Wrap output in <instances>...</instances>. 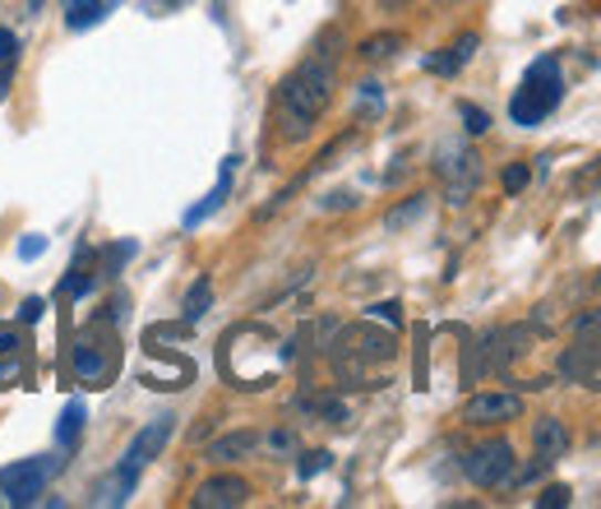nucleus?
<instances>
[{
  "label": "nucleus",
  "instance_id": "f257e3e1",
  "mask_svg": "<svg viewBox=\"0 0 601 509\" xmlns=\"http://www.w3.org/2000/svg\"><path fill=\"white\" fill-rule=\"evenodd\" d=\"M333 102V51H310V56L278 84V121L282 135L301 144L320 125Z\"/></svg>",
  "mask_w": 601,
  "mask_h": 509
},
{
  "label": "nucleus",
  "instance_id": "f03ea898",
  "mask_svg": "<svg viewBox=\"0 0 601 509\" xmlns=\"http://www.w3.org/2000/svg\"><path fill=\"white\" fill-rule=\"evenodd\" d=\"M287 362H292V347L269 324H237L218 347V366L237 389H269Z\"/></svg>",
  "mask_w": 601,
  "mask_h": 509
},
{
  "label": "nucleus",
  "instance_id": "7ed1b4c3",
  "mask_svg": "<svg viewBox=\"0 0 601 509\" xmlns=\"http://www.w3.org/2000/svg\"><path fill=\"white\" fill-rule=\"evenodd\" d=\"M329 356H333V371L343 385H371V371L394 366L398 343H394V329L361 320V324L338 329V339L329 343Z\"/></svg>",
  "mask_w": 601,
  "mask_h": 509
},
{
  "label": "nucleus",
  "instance_id": "20e7f679",
  "mask_svg": "<svg viewBox=\"0 0 601 509\" xmlns=\"http://www.w3.org/2000/svg\"><path fill=\"white\" fill-rule=\"evenodd\" d=\"M70 371L84 389H107L116 371H121V343L112 320H93L89 329H80V339L70 343Z\"/></svg>",
  "mask_w": 601,
  "mask_h": 509
},
{
  "label": "nucleus",
  "instance_id": "39448f33",
  "mask_svg": "<svg viewBox=\"0 0 601 509\" xmlns=\"http://www.w3.org/2000/svg\"><path fill=\"white\" fill-rule=\"evenodd\" d=\"M560 102H564V74H560V61H556V56H541V61L528 65L522 84L514 89V97H509V116H514V125H522V131H532V125H541L546 116L560 107Z\"/></svg>",
  "mask_w": 601,
  "mask_h": 509
},
{
  "label": "nucleus",
  "instance_id": "423d86ee",
  "mask_svg": "<svg viewBox=\"0 0 601 509\" xmlns=\"http://www.w3.org/2000/svg\"><path fill=\"white\" fill-rule=\"evenodd\" d=\"M61 468H65V449L33 454V458H19V464L0 468V505H14V509L38 505L51 487V477H61Z\"/></svg>",
  "mask_w": 601,
  "mask_h": 509
},
{
  "label": "nucleus",
  "instance_id": "0eeeda50",
  "mask_svg": "<svg viewBox=\"0 0 601 509\" xmlns=\"http://www.w3.org/2000/svg\"><path fill=\"white\" fill-rule=\"evenodd\" d=\"M518 458H514V445L509 440H481V445H473L463 454V477L473 481V487H481V491H495V487H509V481L518 477Z\"/></svg>",
  "mask_w": 601,
  "mask_h": 509
},
{
  "label": "nucleus",
  "instance_id": "6e6552de",
  "mask_svg": "<svg viewBox=\"0 0 601 509\" xmlns=\"http://www.w3.org/2000/svg\"><path fill=\"white\" fill-rule=\"evenodd\" d=\"M435 172H439L444 199H449V204H467V199H473V190L481 186V158L473 148H463V144H444L439 158H435Z\"/></svg>",
  "mask_w": 601,
  "mask_h": 509
},
{
  "label": "nucleus",
  "instance_id": "1a4fd4ad",
  "mask_svg": "<svg viewBox=\"0 0 601 509\" xmlns=\"http://www.w3.org/2000/svg\"><path fill=\"white\" fill-rule=\"evenodd\" d=\"M172 430H176V417L172 413H163V417H153V422H144L139 430H135V440L125 445V454H121V472H129V477H139L153 458H158L163 449H167V440H172Z\"/></svg>",
  "mask_w": 601,
  "mask_h": 509
},
{
  "label": "nucleus",
  "instance_id": "9d476101",
  "mask_svg": "<svg viewBox=\"0 0 601 509\" xmlns=\"http://www.w3.org/2000/svg\"><path fill=\"white\" fill-rule=\"evenodd\" d=\"M518 417H522V398L518 394L490 389V394H477V398L463 403V422L467 426H505V422H518Z\"/></svg>",
  "mask_w": 601,
  "mask_h": 509
},
{
  "label": "nucleus",
  "instance_id": "9b49d317",
  "mask_svg": "<svg viewBox=\"0 0 601 509\" xmlns=\"http://www.w3.org/2000/svg\"><path fill=\"white\" fill-rule=\"evenodd\" d=\"M250 500V487L241 477H208V481H199V491H195V509H237V505H246Z\"/></svg>",
  "mask_w": 601,
  "mask_h": 509
},
{
  "label": "nucleus",
  "instance_id": "f8f14e48",
  "mask_svg": "<svg viewBox=\"0 0 601 509\" xmlns=\"http://www.w3.org/2000/svg\"><path fill=\"white\" fill-rule=\"evenodd\" d=\"M560 375L601 389V339H579V347H569L560 356Z\"/></svg>",
  "mask_w": 601,
  "mask_h": 509
},
{
  "label": "nucleus",
  "instance_id": "ddd939ff",
  "mask_svg": "<svg viewBox=\"0 0 601 509\" xmlns=\"http://www.w3.org/2000/svg\"><path fill=\"white\" fill-rule=\"evenodd\" d=\"M237 167H241V158H237V153H231V158H222L218 186L208 190V195H204L199 204H190V209H186V218H180V222H186V227H199L204 218H214V214L222 209V204H227V195H231V181H237Z\"/></svg>",
  "mask_w": 601,
  "mask_h": 509
},
{
  "label": "nucleus",
  "instance_id": "4468645a",
  "mask_svg": "<svg viewBox=\"0 0 601 509\" xmlns=\"http://www.w3.org/2000/svg\"><path fill=\"white\" fill-rule=\"evenodd\" d=\"M532 449H537V464H546V468H551L556 458H564V454H569V430H564V422H560V417H541V422L532 426Z\"/></svg>",
  "mask_w": 601,
  "mask_h": 509
},
{
  "label": "nucleus",
  "instance_id": "2eb2a0df",
  "mask_svg": "<svg viewBox=\"0 0 601 509\" xmlns=\"http://www.w3.org/2000/svg\"><path fill=\"white\" fill-rule=\"evenodd\" d=\"M139 380L148 389H186L190 380H195V366L186 362V356H172L167 366H158V362H148L144 371H139Z\"/></svg>",
  "mask_w": 601,
  "mask_h": 509
},
{
  "label": "nucleus",
  "instance_id": "dca6fc26",
  "mask_svg": "<svg viewBox=\"0 0 601 509\" xmlns=\"http://www.w3.org/2000/svg\"><path fill=\"white\" fill-rule=\"evenodd\" d=\"M477 46H481V38H477V33H463V38H458L454 46H444L439 56H426L422 65H426L431 74H458V70L467 65V61L477 56Z\"/></svg>",
  "mask_w": 601,
  "mask_h": 509
},
{
  "label": "nucleus",
  "instance_id": "f3484780",
  "mask_svg": "<svg viewBox=\"0 0 601 509\" xmlns=\"http://www.w3.org/2000/svg\"><path fill=\"white\" fill-rule=\"evenodd\" d=\"M259 445L255 430H231V436H218L214 445H208V458H214V464H241V458H250Z\"/></svg>",
  "mask_w": 601,
  "mask_h": 509
},
{
  "label": "nucleus",
  "instance_id": "a211bd4d",
  "mask_svg": "<svg viewBox=\"0 0 601 509\" xmlns=\"http://www.w3.org/2000/svg\"><path fill=\"white\" fill-rule=\"evenodd\" d=\"M297 413L320 417V422H329V426H348V403L338 398V394H301V398H297Z\"/></svg>",
  "mask_w": 601,
  "mask_h": 509
},
{
  "label": "nucleus",
  "instance_id": "6ab92c4d",
  "mask_svg": "<svg viewBox=\"0 0 601 509\" xmlns=\"http://www.w3.org/2000/svg\"><path fill=\"white\" fill-rule=\"evenodd\" d=\"M93 283H97V273L89 269V246H80V254H74V264L65 269V278H61V297L65 301H80V297H89L93 292Z\"/></svg>",
  "mask_w": 601,
  "mask_h": 509
},
{
  "label": "nucleus",
  "instance_id": "aec40b11",
  "mask_svg": "<svg viewBox=\"0 0 601 509\" xmlns=\"http://www.w3.org/2000/svg\"><path fill=\"white\" fill-rule=\"evenodd\" d=\"M84 426H89V413H84V403L74 398V403H65L61 407V417H56V449H74L84 440Z\"/></svg>",
  "mask_w": 601,
  "mask_h": 509
},
{
  "label": "nucleus",
  "instance_id": "412c9836",
  "mask_svg": "<svg viewBox=\"0 0 601 509\" xmlns=\"http://www.w3.org/2000/svg\"><path fill=\"white\" fill-rule=\"evenodd\" d=\"M107 10H112V0H70L65 6V29L84 33V29H93V23L107 19Z\"/></svg>",
  "mask_w": 601,
  "mask_h": 509
},
{
  "label": "nucleus",
  "instance_id": "4be33fe9",
  "mask_svg": "<svg viewBox=\"0 0 601 509\" xmlns=\"http://www.w3.org/2000/svg\"><path fill=\"white\" fill-rule=\"evenodd\" d=\"M208 305H214V283H208V278H195L190 292H186V301H180V320H186V324H199Z\"/></svg>",
  "mask_w": 601,
  "mask_h": 509
},
{
  "label": "nucleus",
  "instance_id": "5701e85b",
  "mask_svg": "<svg viewBox=\"0 0 601 509\" xmlns=\"http://www.w3.org/2000/svg\"><path fill=\"white\" fill-rule=\"evenodd\" d=\"M139 487V477H129V472H112L107 481H102V487H97V496H93V505H125L129 500V491H135Z\"/></svg>",
  "mask_w": 601,
  "mask_h": 509
},
{
  "label": "nucleus",
  "instance_id": "b1692460",
  "mask_svg": "<svg viewBox=\"0 0 601 509\" xmlns=\"http://www.w3.org/2000/svg\"><path fill=\"white\" fill-rule=\"evenodd\" d=\"M394 51H403V33H375V38H365V42L356 46V56L371 61V65H380V61L394 56Z\"/></svg>",
  "mask_w": 601,
  "mask_h": 509
},
{
  "label": "nucleus",
  "instance_id": "393cba45",
  "mask_svg": "<svg viewBox=\"0 0 601 509\" xmlns=\"http://www.w3.org/2000/svg\"><path fill=\"white\" fill-rule=\"evenodd\" d=\"M426 204H431L426 195H407V199L398 204V209H388V214H384V227H388V232H403V227H412L416 218L426 214Z\"/></svg>",
  "mask_w": 601,
  "mask_h": 509
},
{
  "label": "nucleus",
  "instance_id": "a878e982",
  "mask_svg": "<svg viewBox=\"0 0 601 509\" xmlns=\"http://www.w3.org/2000/svg\"><path fill=\"white\" fill-rule=\"evenodd\" d=\"M135 241H116V246H107L102 250V278H116L121 269H125V260H135Z\"/></svg>",
  "mask_w": 601,
  "mask_h": 509
},
{
  "label": "nucleus",
  "instance_id": "bb28decb",
  "mask_svg": "<svg viewBox=\"0 0 601 509\" xmlns=\"http://www.w3.org/2000/svg\"><path fill=\"white\" fill-rule=\"evenodd\" d=\"M356 112H361V116H380V112H384V89H380L375 80L356 84Z\"/></svg>",
  "mask_w": 601,
  "mask_h": 509
},
{
  "label": "nucleus",
  "instance_id": "cd10ccee",
  "mask_svg": "<svg viewBox=\"0 0 601 509\" xmlns=\"http://www.w3.org/2000/svg\"><path fill=\"white\" fill-rule=\"evenodd\" d=\"M333 468V454L329 449H310V454H301V464H297V472L310 481V477H320V472H329Z\"/></svg>",
  "mask_w": 601,
  "mask_h": 509
},
{
  "label": "nucleus",
  "instance_id": "c85d7f7f",
  "mask_svg": "<svg viewBox=\"0 0 601 509\" xmlns=\"http://www.w3.org/2000/svg\"><path fill=\"white\" fill-rule=\"evenodd\" d=\"M23 375H29V371H23V356H19V352H0V389L19 385Z\"/></svg>",
  "mask_w": 601,
  "mask_h": 509
},
{
  "label": "nucleus",
  "instance_id": "c756f323",
  "mask_svg": "<svg viewBox=\"0 0 601 509\" xmlns=\"http://www.w3.org/2000/svg\"><path fill=\"white\" fill-rule=\"evenodd\" d=\"M458 116H463V131L467 135H486L490 131V116L481 107H473V102H458Z\"/></svg>",
  "mask_w": 601,
  "mask_h": 509
},
{
  "label": "nucleus",
  "instance_id": "7c9ffc66",
  "mask_svg": "<svg viewBox=\"0 0 601 509\" xmlns=\"http://www.w3.org/2000/svg\"><path fill=\"white\" fill-rule=\"evenodd\" d=\"M528 181H532V172H528V163H509V167H505V176H500V186H505L509 195H518V190H528Z\"/></svg>",
  "mask_w": 601,
  "mask_h": 509
},
{
  "label": "nucleus",
  "instance_id": "2f4dec72",
  "mask_svg": "<svg viewBox=\"0 0 601 509\" xmlns=\"http://www.w3.org/2000/svg\"><path fill=\"white\" fill-rule=\"evenodd\" d=\"M365 315H371V320H384L388 329H398V324H403V305H398V301H380V305H371Z\"/></svg>",
  "mask_w": 601,
  "mask_h": 509
},
{
  "label": "nucleus",
  "instance_id": "473e14b6",
  "mask_svg": "<svg viewBox=\"0 0 601 509\" xmlns=\"http://www.w3.org/2000/svg\"><path fill=\"white\" fill-rule=\"evenodd\" d=\"M573 334H579V339H601V305H597V311H583L579 320H573Z\"/></svg>",
  "mask_w": 601,
  "mask_h": 509
},
{
  "label": "nucleus",
  "instance_id": "72a5a7b5",
  "mask_svg": "<svg viewBox=\"0 0 601 509\" xmlns=\"http://www.w3.org/2000/svg\"><path fill=\"white\" fill-rule=\"evenodd\" d=\"M426 339H431V329L416 324V389H426Z\"/></svg>",
  "mask_w": 601,
  "mask_h": 509
},
{
  "label": "nucleus",
  "instance_id": "f704fd0d",
  "mask_svg": "<svg viewBox=\"0 0 601 509\" xmlns=\"http://www.w3.org/2000/svg\"><path fill=\"white\" fill-rule=\"evenodd\" d=\"M42 311H46V301H42V297H29V301L19 305V324H38Z\"/></svg>",
  "mask_w": 601,
  "mask_h": 509
},
{
  "label": "nucleus",
  "instance_id": "c9c22d12",
  "mask_svg": "<svg viewBox=\"0 0 601 509\" xmlns=\"http://www.w3.org/2000/svg\"><path fill=\"white\" fill-rule=\"evenodd\" d=\"M46 250V237H38V232H29L19 241V260H38V254Z\"/></svg>",
  "mask_w": 601,
  "mask_h": 509
},
{
  "label": "nucleus",
  "instance_id": "e433bc0d",
  "mask_svg": "<svg viewBox=\"0 0 601 509\" xmlns=\"http://www.w3.org/2000/svg\"><path fill=\"white\" fill-rule=\"evenodd\" d=\"M19 347H23L19 324H0V352H19Z\"/></svg>",
  "mask_w": 601,
  "mask_h": 509
},
{
  "label": "nucleus",
  "instance_id": "4c0bfd02",
  "mask_svg": "<svg viewBox=\"0 0 601 509\" xmlns=\"http://www.w3.org/2000/svg\"><path fill=\"white\" fill-rule=\"evenodd\" d=\"M537 505H541V509H551V505L560 509V505H569V487H546V491L537 496Z\"/></svg>",
  "mask_w": 601,
  "mask_h": 509
},
{
  "label": "nucleus",
  "instance_id": "58836bf2",
  "mask_svg": "<svg viewBox=\"0 0 601 509\" xmlns=\"http://www.w3.org/2000/svg\"><path fill=\"white\" fill-rule=\"evenodd\" d=\"M19 56V38L10 29H0V61H14Z\"/></svg>",
  "mask_w": 601,
  "mask_h": 509
},
{
  "label": "nucleus",
  "instance_id": "ea45409f",
  "mask_svg": "<svg viewBox=\"0 0 601 509\" xmlns=\"http://www.w3.org/2000/svg\"><path fill=\"white\" fill-rule=\"evenodd\" d=\"M10 89H14V61H0V102L10 97Z\"/></svg>",
  "mask_w": 601,
  "mask_h": 509
},
{
  "label": "nucleus",
  "instance_id": "a19ab883",
  "mask_svg": "<svg viewBox=\"0 0 601 509\" xmlns=\"http://www.w3.org/2000/svg\"><path fill=\"white\" fill-rule=\"evenodd\" d=\"M292 445H297V440H292V430H273V436H269V449H273V454H287Z\"/></svg>",
  "mask_w": 601,
  "mask_h": 509
},
{
  "label": "nucleus",
  "instance_id": "79ce46f5",
  "mask_svg": "<svg viewBox=\"0 0 601 509\" xmlns=\"http://www.w3.org/2000/svg\"><path fill=\"white\" fill-rule=\"evenodd\" d=\"M352 204H356V195L338 190V195H329V199H324V209H352Z\"/></svg>",
  "mask_w": 601,
  "mask_h": 509
},
{
  "label": "nucleus",
  "instance_id": "37998d69",
  "mask_svg": "<svg viewBox=\"0 0 601 509\" xmlns=\"http://www.w3.org/2000/svg\"><path fill=\"white\" fill-rule=\"evenodd\" d=\"M42 6H46V0H29V14H42Z\"/></svg>",
  "mask_w": 601,
  "mask_h": 509
},
{
  "label": "nucleus",
  "instance_id": "c03bdc74",
  "mask_svg": "<svg viewBox=\"0 0 601 509\" xmlns=\"http://www.w3.org/2000/svg\"><path fill=\"white\" fill-rule=\"evenodd\" d=\"M380 6H407V0H380Z\"/></svg>",
  "mask_w": 601,
  "mask_h": 509
},
{
  "label": "nucleus",
  "instance_id": "a18cd8bd",
  "mask_svg": "<svg viewBox=\"0 0 601 509\" xmlns=\"http://www.w3.org/2000/svg\"><path fill=\"white\" fill-rule=\"evenodd\" d=\"M597 292H601V273H597Z\"/></svg>",
  "mask_w": 601,
  "mask_h": 509
}]
</instances>
